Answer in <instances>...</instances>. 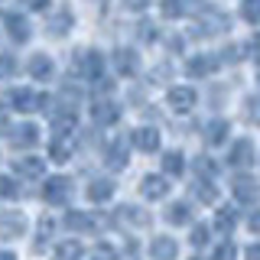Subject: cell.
Listing matches in <instances>:
<instances>
[{"label": "cell", "mask_w": 260, "mask_h": 260, "mask_svg": "<svg viewBox=\"0 0 260 260\" xmlns=\"http://www.w3.org/2000/svg\"><path fill=\"white\" fill-rule=\"evenodd\" d=\"M46 202L49 205H65V202L72 199V182L65 176H55V179H49L46 182Z\"/></svg>", "instance_id": "cell-1"}, {"label": "cell", "mask_w": 260, "mask_h": 260, "mask_svg": "<svg viewBox=\"0 0 260 260\" xmlns=\"http://www.w3.org/2000/svg\"><path fill=\"white\" fill-rule=\"evenodd\" d=\"M169 108H173L176 114H185V111H192V108H195V91H192V88H182V85H176L173 91H169Z\"/></svg>", "instance_id": "cell-2"}, {"label": "cell", "mask_w": 260, "mask_h": 260, "mask_svg": "<svg viewBox=\"0 0 260 260\" xmlns=\"http://www.w3.org/2000/svg\"><path fill=\"white\" fill-rule=\"evenodd\" d=\"M134 146H137V150H143V153L159 150V130L156 127H140L134 134Z\"/></svg>", "instance_id": "cell-3"}, {"label": "cell", "mask_w": 260, "mask_h": 260, "mask_svg": "<svg viewBox=\"0 0 260 260\" xmlns=\"http://www.w3.org/2000/svg\"><path fill=\"white\" fill-rule=\"evenodd\" d=\"M29 75L39 78V81H46L49 75H52V59H49V55H43V52L32 55V59H29Z\"/></svg>", "instance_id": "cell-4"}, {"label": "cell", "mask_w": 260, "mask_h": 260, "mask_svg": "<svg viewBox=\"0 0 260 260\" xmlns=\"http://www.w3.org/2000/svg\"><path fill=\"white\" fill-rule=\"evenodd\" d=\"M114 195V182L111 179H94L91 185H88V199L91 202H108Z\"/></svg>", "instance_id": "cell-5"}, {"label": "cell", "mask_w": 260, "mask_h": 260, "mask_svg": "<svg viewBox=\"0 0 260 260\" xmlns=\"http://www.w3.org/2000/svg\"><path fill=\"white\" fill-rule=\"evenodd\" d=\"M166 192H169L166 179H159V176H146L143 179V195H146V199H162Z\"/></svg>", "instance_id": "cell-6"}, {"label": "cell", "mask_w": 260, "mask_h": 260, "mask_svg": "<svg viewBox=\"0 0 260 260\" xmlns=\"http://www.w3.org/2000/svg\"><path fill=\"white\" fill-rule=\"evenodd\" d=\"M211 69H215V59H211V55H192V59L185 62V72H189V75H208Z\"/></svg>", "instance_id": "cell-7"}, {"label": "cell", "mask_w": 260, "mask_h": 260, "mask_svg": "<svg viewBox=\"0 0 260 260\" xmlns=\"http://www.w3.org/2000/svg\"><path fill=\"white\" fill-rule=\"evenodd\" d=\"M23 231V218L16 215V211H7V218H0V234L4 238H13V234Z\"/></svg>", "instance_id": "cell-8"}, {"label": "cell", "mask_w": 260, "mask_h": 260, "mask_svg": "<svg viewBox=\"0 0 260 260\" xmlns=\"http://www.w3.org/2000/svg\"><path fill=\"white\" fill-rule=\"evenodd\" d=\"M153 257L156 260H176V241L173 238H156V244H153Z\"/></svg>", "instance_id": "cell-9"}, {"label": "cell", "mask_w": 260, "mask_h": 260, "mask_svg": "<svg viewBox=\"0 0 260 260\" xmlns=\"http://www.w3.org/2000/svg\"><path fill=\"white\" fill-rule=\"evenodd\" d=\"M104 65H108V62H104L98 52H85V62H78V69L85 72V75H101Z\"/></svg>", "instance_id": "cell-10"}, {"label": "cell", "mask_w": 260, "mask_h": 260, "mask_svg": "<svg viewBox=\"0 0 260 260\" xmlns=\"http://www.w3.org/2000/svg\"><path fill=\"white\" fill-rule=\"evenodd\" d=\"M4 23H7V29H10V36L16 39V43H23V39H26L29 29H26V20H23V16H13V13H10Z\"/></svg>", "instance_id": "cell-11"}, {"label": "cell", "mask_w": 260, "mask_h": 260, "mask_svg": "<svg viewBox=\"0 0 260 260\" xmlns=\"http://www.w3.org/2000/svg\"><path fill=\"white\" fill-rule=\"evenodd\" d=\"M55 257H59V260H78V257H81V244H78V241L59 244V247H55Z\"/></svg>", "instance_id": "cell-12"}, {"label": "cell", "mask_w": 260, "mask_h": 260, "mask_svg": "<svg viewBox=\"0 0 260 260\" xmlns=\"http://www.w3.org/2000/svg\"><path fill=\"white\" fill-rule=\"evenodd\" d=\"M16 173H23V176H43V159H36V156H29V159H20V166H16Z\"/></svg>", "instance_id": "cell-13"}, {"label": "cell", "mask_w": 260, "mask_h": 260, "mask_svg": "<svg viewBox=\"0 0 260 260\" xmlns=\"http://www.w3.org/2000/svg\"><path fill=\"white\" fill-rule=\"evenodd\" d=\"M159 10H162V16L176 20V16L185 13V0H159Z\"/></svg>", "instance_id": "cell-14"}, {"label": "cell", "mask_w": 260, "mask_h": 260, "mask_svg": "<svg viewBox=\"0 0 260 260\" xmlns=\"http://www.w3.org/2000/svg\"><path fill=\"white\" fill-rule=\"evenodd\" d=\"M94 120L98 124H104V120H108V124H114V120H117V108H114V104H94Z\"/></svg>", "instance_id": "cell-15"}, {"label": "cell", "mask_w": 260, "mask_h": 260, "mask_svg": "<svg viewBox=\"0 0 260 260\" xmlns=\"http://www.w3.org/2000/svg\"><path fill=\"white\" fill-rule=\"evenodd\" d=\"M241 185V192H234V195H241V199H247V202H254V176H241L238 182H234V189H238Z\"/></svg>", "instance_id": "cell-16"}, {"label": "cell", "mask_w": 260, "mask_h": 260, "mask_svg": "<svg viewBox=\"0 0 260 260\" xmlns=\"http://www.w3.org/2000/svg\"><path fill=\"white\" fill-rule=\"evenodd\" d=\"M16 134H20V137H16V143H23V146H26V143H36V140H39V127H36V124H29V127H20Z\"/></svg>", "instance_id": "cell-17"}, {"label": "cell", "mask_w": 260, "mask_h": 260, "mask_svg": "<svg viewBox=\"0 0 260 260\" xmlns=\"http://www.w3.org/2000/svg\"><path fill=\"white\" fill-rule=\"evenodd\" d=\"M69 153H72V143L62 140V137H55V140H52V156L55 159H69Z\"/></svg>", "instance_id": "cell-18"}, {"label": "cell", "mask_w": 260, "mask_h": 260, "mask_svg": "<svg viewBox=\"0 0 260 260\" xmlns=\"http://www.w3.org/2000/svg\"><path fill=\"white\" fill-rule=\"evenodd\" d=\"M182 153H166V173H173V176H179L182 173Z\"/></svg>", "instance_id": "cell-19"}, {"label": "cell", "mask_w": 260, "mask_h": 260, "mask_svg": "<svg viewBox=\"0 0 260 260\" xmlns=\"http://www.w3.org/2000/svg\"><path fill=\"white\" fill-rule=\"evenodd\" d=\"M169 221H173V224H185V221H189V205H173V208H169Z\"/></svg>", "instance_id": "cell-20"}, {"label": "cell", "mask_w": 260, "mask_h": 260, "mask_svg": "<svg viewBox=\"0 0 260 260\" xmlns=\"http://www.w3.org/2000/svg\"><path fill=\"white\" fill-rule=\"evenodd\" d=\"M13 104H16V111H29L32 108V94L29 91H13Z\"/></svg>", "instance_id": "cell-21"}, {"label": "cell", "mask_w": 260, "mask_h": 260, "mask_svg": "<svg viewBox=\"0 0 260 260\" xmlns=\"http://www.w3.org/2000/svg\"><path fill=\"white\" fill-rule=\"evenodd\" d=\"M224 134H228V124H224V120H215V130L208 127V140H211V143H221Z\"/></svg>", "instance_id": "cell-22"}, {"label": "cell", "mask_w": 260, "mask_h": 260, "mask_svg": "<svg viewBox=\"0 0 260 260\" xmlns=\"http://www.w3.org/2000/svg\"><path fill=\"white\" fill-rule=\"evenodd\" d=\"M16 72V62H13V55H0V78H10Z\"/></svg>", "instance_id": "cell-23"}, {"label": "cell", "mask_w": 260, "mask_h": 260, "mask_svg": "<svg viewBox=\"0 0 260 260\" xmlns=\"http://www.w3.org/2000/svg\"><path fill=\"white\" fill-rule=\"evenodd\" d=\"M238 257V247L234 244H221V247L215 250V260H234Z\"/></svg>", "instance_id": "cell-24"}, {"label": "cell", "mask_w": 260, "mask_h": 260, "mask_svg": "<svg viewBox=\"0 0 260 260\" xmlns=\"http://www.w3.org/2000/svg\"><path fill=\"white\" fill-rule=\"evenodd\" d=\"M192 244H195V247H202V244H208V228H205V224H199V228L192 231Z\"/></svg>", "instance_id": "cell-25"}, {"label": "cell", "mask_w": 260, "mask_h": 260, "mask_svg": "<svg viewBox=\"0 0 260 260\" xmlns=\"http://www.w3.org/2000/svg\"><path fill=\"white\" fill-rule=\"evenodd\" d=\"M114 65H117L124 75H127L130 69H134V65H130V52H127V49H120V52H117V62H114Z\"/></svg>", "instance_id": "cell-26"}, {"label": "cell", "mask_w": 260, "mask_h": 260, "mask_svg": "<svg viewBox=\"0 0 260 260\" xmlns=\"http://www.w3.org/2000/svg\"><path fill=\"white\" fill-rule=\"evenodd\" d=\"M244 20L257 23V0H244Z\"/></svg>", "instance_id": "cell-27"}, {"label": "cell", "mask_w": 260, "mask_h": 260, "mask_svg": "<svg viewBox=\"0 0 260 260\" xmlns=\"http://www.w3.org/2000/svg\"><path fill=\"white\" fill-rule=\"evenodd\" d=\"M218 224H221V228H231L234 224V211L231 208H221V211H218Z\"/></svg>", "instance_id": "cell-28"}, {"label": "cell", "mask_w": 260, "mask_h": 260, "mask_svg": "<svg viewBox=\"0 0 260 260\" xmlns=\"http://www.w3.org/2000/svg\"><path fill=\"white\" fill-rule=\"evenodd\" d=\"M49 231H52V218H43V221H39V241H46Z\"/></svg>", "instance_id": "cell-29"}, {"label": "cell", "mask_w": 260, "mask_h": 260, "mask_svg": "<svg viewBox=\"0 0 260 260\" xmlns=\"http://www.w3.org/2000/svg\"><path fill=\"white\" fill-rule=\"evenodd\" d=\"M124 4L130 7V10H146V7H150V0H124Z\"/></svg>", "instance_id": "cell-30"}, {"label": "cell", "mask_w": 260, "mask_h": 260, "mask_svg": "<svg viewBox=\"0 0 260 260\" xmlns=\"http://www.w3.org/2000/svg\"><path fill=\"white\" fill-rule=\"evenodd\" d=\"M29 10H46V0H26Z\"/></svg>", "instance_id": "cell-31"}, {"label": "cell", "mask_w": 260, "mask_h": 260, "mask_svg": "<svg viewBox=\"0 0 260 260\" xmlns=\"http://www.w3.org/2000/svg\"><path fill=\"white\" fill-rule=\"evenodd\" d=\"M0 260H16V257L10 254V250H0Z\"/></svg>", "instance_id": "cell-32"}, {"label": "cell", "mask_w": 260, "mask_h": 260, "mask_svg": "<svg viewBox=\"0 0 260 260\" xmlns=\"http://www.w3.org/2000/svg\"><path fill=\"white\" fill-rule=\"evenodd\" d=\"M0 4H4V0H0Z\"/></svg>", "instance_id": "cell-33"}]
</instances>
